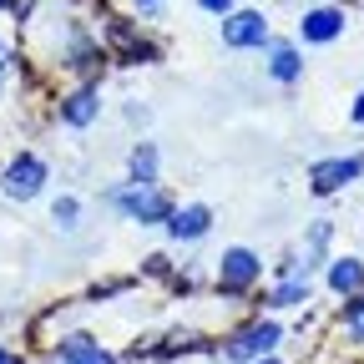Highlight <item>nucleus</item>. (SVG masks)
Returning a JSON list of instances; mask_svg holds the SVG:
<instances>
[{"mask_svg": "<svg viewBox=\"0 0 364 364\" xmlns=\"http://www.w3.org/2000/svg\"><path fill=\"white\" fill-rule=\"evenodd\" d=\"M107 203H112L127 223H142V228L167 223V213H172V198H167L162 188H132V182L112 188V193H107Z\"/></svg>", "mask_w": 364, "mask_h": 364, "instance_id": "f257e3e1", "label": "nucleus"}, {"mask_svg": "<svg viewBox=\"0 0 364 364\" xmlns=\"http://www.w3.org/2000/svg\"><path fill=\"white\" fill-rule=\"evenodd\" d=\"M279 339H284V329L273 324V318H253V324H243L238 334H228L223 359H228V364H253V359L273 354V344H279Z\"/></svg>", "mask_w": 364, "mask_h": 364, "instance_id": "f03ea898", "label": "nucleus"}, {"mask_svg": "<svg viewBox=\"0 0 364 364\" xmlns=\"http://www.w3.org/2000/svg\"><path fill=\"white\" fill-rule=\"evenodd\" d=\"M258 279H263V258H258L253 248H228V253L218 258V294L238 299V294H248Z\"/></svg>", "mask_w": 364, "mask_h": 364, "instance_id": "7ed1b4c3", "label": "nucleus"}, {"mask_svg": "<svg viewBox=\"0 0 364 364\" xmlns=\"http://www.w3.org/2000/svg\"><path fill=\"white\" fill-rule=\"evenodd\" d=\"M268 41H273V31H268L263 11H228L223 16V46L228 51H263Z\"/></svg>", "mask_w": 364, "mask_h": 364, "instance_id": "20e7f679", "label": "nucleus"}, {"mask_svg": "<svg viewBox=\"0 0 364 364\" xmlns=\"http://www.w3.org/2000/svg\"><path fill=\"white\" fill-rule=\"evenodd\" d=\"M359 172H364V157H324V162L309 167V188H314L318 198H329V193L349 188Z\"/></svg>", "mask_w": 364, "mask_h": 364, "instance_id": "39448f33", "label": "nucleus"}, {"mask_svg": "<svg viewBox=\"0 0 364 364\" xmlns=\"http://www.w3.org/2000/svg\"><path fill=\"white\" fill-rule=\"evenodd\" d=\"M6 198H16V203H31L41 188H46V162L41 157H31V152H21L11 167H6Z\"/></svg>", "mask_w": 364, "mask_h": 364, "instance_id": "423d86ee", "label": "nucleus"}, {"mask_svg": "<svg viewBox=\"0 0 364 364\" xmlns=\"http://www.w3.org/2000/svg\"><path fill=\"white\" fill-rule=\"evenodd\" d=\"M339 36H344V11H334V6H314L299 16V41H309V46H329Z\"/></svg>", "mask_w": 364, "mask_h": 364, "instance_id": "0eeeda50", "label": "nucleus"}, {"mask_svg": "<svg viewBox=\"0 0 364 364\" xmlns=\"http://www.w3.org/2000/svg\"><path fill=\"white\" fill-rule=\"evenodd\" d=\"M208 228H213V208H203V203H188V208L167 213L172 243H198V238H208Z\"/></svg>", "mask_w": 364, "mask_h": 364, "instance_id": "6e6552de", "label": "nucleus"}, {"mask_svg": "<svg viewBox=\"0 0 364 364\" xmlns=\"http://www.w3.org/2000/svg\"><path fill=\"white\" fill-rule=\"evenodd\" d=\"M107 41H112V51H117L122 61H157V46L142 41L127 21H107Z\"/></svg>", "mask_w": 364, "mask_h": 364, "instance_id": "1a4fd4ad", "label": "nucleus"}, {"mask_svg": "<svg viewBox=\"0 0 364 364\" xmlns=\"http://www.w3.org/2000/svg\"><path fill=\"white\" fill-rule=\"evenodd\" d=\"M263 51H268V76H273V81L294 86V81L304 76V56H299V46H294V41H268Z\"/></svg>", "mask_w": 364, "mask_h": 364, "instance_id": "9d476101", "label": "nucleus"}, {"mask_svg": "<svg viewBox=\"0 0 364 364\" xmlns=\"http://www.w3.org/2000/svg\"><path fill=\"white\" fill-rule=\"evenodd\" d=\"M102 117V97H97V86H76L71 97H61V122L66 127H91Z\"/></svg>", "mask_w": 364, "mask_h": 364, "instance_id": "9b49d317", "label": "nucleus"}, {"mask_svg": "<svg viewBox=\"0 0 364 364\" xmlns=\"http://www.w3.org/2000/svg\"><path fill=\"white\" fill-rule=\"evenodd\" d=\"M61 364H117V359L91 334H71V339H61Z\"/></svg>", "mask_w": 364, "mask_h": 364, "instance_id": "f8f14e48", "label": "nucleus"}, {"mask_svg": "<svg viewBox=\"0 0 364 364\" xmlns=\"http://www.w3.org/2000/svg\"><path fill=\"white\" fill-rule=\"evenodd\" d=\"M127 182L132 188H157V147L152 142H136L127 157Z\"/></svg>", "mask_w": 364, "mask_h": 364, "instance_id": "ddd939ff", "label": "nucleus"}, {"mask_svg": "<svg viewBox=\"0 0 364 364\" xmlns=\"http://www.w3.org/2000/svg\"><path fill=\"white\" fill-rule=\"evenodd\" d=\"M329 289L339 299H354L364 289V263L359 258H329Z\"/></svg>", "mask_w": 364, "mask_h": 364, "instance_id": "4468645a", "label": "nucleus"}, {"mask_svg": "<svg viewBox=\"0 0 364 364\" xmlns=\"http://www.w3.org/2000/svg\"><path fill=\"white\" fill-rule=\"evenodd\" d=\"M314 299V284H309V273H289V279L268 294V309H299Z\"/></svg>", "mask_w": 364, "mask_h": 364, "instance_id": "2eb2a0df", "label": "nucleus"}, {"mask_svg": "<svg viewBox=\"0 0 364 364\" xmlns=\"http://www.w3.org/2000/svg\"><path fill=\"white\" fill-rule=\"evenodd\" d=\"M329 238H334V223H329V218L309 223V233H304V268H309V273H314L318 263H324V248H329Z\"/></svg>", "mask_w": 364, "mask_h": 364, "instance_id": "dca6fc26", "label": "nucleus"}, {"mask_svg": "<svg viewBox=\"0 0 364 364\" xmlns=\"http://www.w3.org/2000/svg\"><path fill=\"white\" fill-rule=\"evenodd\" d=\"M344 334H349L354 344H364V289L344 304Z\"/></svg>", "mask_w": 364, "mask_h": 364, "instance_id": "f3484780", "label": "nucleus"}, {"mask_svg": "<svg viewBox=\"0 0 364 364\" xmlns=\"http://www.w3.org/2000/svg\"><path fill=\"white\" fill-rule=\"evenodd\" d=\"M51 218H56V228H76L81 203H76V198H56V203H51Z\"/></svg>", "mask_w": 364, "mask_h": 364, "instance_id": "a211bd4d", "label": "nucleus"}, {"mask_svg": "<svg viewBox=\"0 0 364 364\" xmlns=\"http://www.w3.org/2000/svg\"><path fill=\"white\" fill-rule=\"evenodd\" d=\"M198 6H203L208 16H228V11H238V0H198Z\"/></svg>", "mask_w": 364, "mask_h": 364, "instance_id": "6ab92c4d", "label": "nucleus"}, {"mask_svg": "<svg viewBox=\"0 0 364 364\" xmlns=\"http://www.w3.org/2000/svg\"><path fill=\"white\" fill-rule=\"evenodd\" d=\"M167 268H172V263H167V253H152V258H147V273H157V279H162Z\"/></svg>", "mask_w": 364, "mask_h": 364, "instance_id": "aec40b11", "label": "nucleus"}, {"mask_svg": "<svg viewBox=\"0 0 364 364\" xmlns=\"http://www.w3.org/2000/svg\"><path fill=\"white\" fill-rule=\"evenodd\" d=\"M136 11H142V16H162V0H136Z\"/></svg>", "mask_w": 364, "mask_h": 364, "instance_id": "412c9836", "label": "nucleus"}, {"mask_svg": "<svg viewBox=\"0 0 364 364\" xmlns=\"http://www.w3.org/2000/svg\"><path fill=\"white\" fill-rule=\"evenodd\" d=\"M0 364H26V359H21V354H16L11 344H0Z\"/></svg>", "mask_w": 364, "mask_h": 364, "instance_id": "4be33fe9", "label": "nucleus"}, {"mask_svg": "<svg viewBox=\"0 0 364 364\" xmlns=\"http://www.w3.org/2000/svg\"><path fill=\"white\" fill-rule=\"evenodd\" d=\"M354 122L364 127V91H359V97H354Z\"/></svg>", "mask_w": 364, "mask_h": 364, "instance_id": "5701e85b", "label": "nucleus"}, {"mask_svg": "<svg viewBox=\"0 0 364 364\" xmlns=\"http://www.w3.org/2000/svg\"><path fill=\"white\" fill-rule=\"evenodd\" d=\"M253 364H284V359H273V354H263V359H253Z\"/></svg>", "mask_w": 364, "mask_h": 364, "instance_id": "b1692460", "label": "nucleus"}, {"mask_svg": "<svg viewBox=\"0 0 364 364\" xmlns=\"http://www.w3.org/2000/svg\"><path fill=\"white\" fill-rule=\"evenodd\" d=\"M0 6H6V0H0Z\"/></svg>", "mask_w": 364, "mask_h": 364, "instance_id": "393cba45", "label": "nucleus"}]
</instances>
